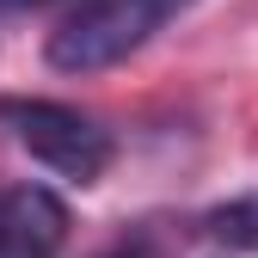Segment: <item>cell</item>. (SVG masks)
Returning a JSON list of instances; mask_svg holds the SVG:
<instances>
[{"instance_id": "cell-5", "label": "cell", "mask_w": 258, "mask_h": 258, "mask_svg": "<svg viewBox=\"0 0 258 258\" xmlns=\"http://www.w3.org/2000/svg\"><path fill=\"white\" fill-rule=\"evenodd\" d=\"M209 234L215 240H234V246H258V203H228L209 215Z\"/></svg>"}, {"instance_id": "cell-2", "label": "cell", "mask_w": 258, "mask_h": 258, "mask_svg": "<svg viewBox=\"0 0 258 258\" xmlns=\"http://www.w3.org/2000/svg\"><path fill=\"white\" fill-rule=\"evenodd\" d=\"M0 129H7L31 160H43L49 172L74 178V184L105 178L111 154H117L111 129H99L86 111L55 105V99H0Z\"/></svg>"}, {"instance_id": "cell-4", "label": "cell", "mask_w": 258, "mask_h": 258, "mask_svg": "<svg viewBox=\"0 0 258 258\" xmlns=\"http://www.w3.org/2000/svg\"><path fill=\"white\" fill-rule=\"evenodd\" d=\"M166 252H172V234L160 228V221H136V228L111 234L92 258H166Z\"/></svg>"}, {"instance_id": "cell-6", "label": "cell", "mask_w": 258, "mask_h": 258, "mask_svg": "<svg viewBox=\"0 0 258 258\" xmlns=\"http://www.w3.org/2000/svg\"><path fill=\"white\" fill-rule=\"evenodd\" d=\"M7 7H49V0H7ZM74 7H86V0H74Z\"/></svg>"}, {"instance_id": "cell-3", "label": "cell", "mask_w": 258, "mask_h": 258, "mask_svg": "<svg viewBox=\"0 0 258 258\" xmlns=\"http://www.w3.org/2000/svg\"><path fill=\"white\" fill-rule=\"evenodd\" d=\"M68 240V209L49 190L19 184L0 197V258H55Z\"/></svg>"}, {"instance_id": "cell-1", "label": "cell", "mask_w": 258, "mask_h": 258, "mask_svg": "<svg viewBox=\"0 0 258 258\" xmlns=\"http://www.w3.org/2000/svg\"><path fill=\"white\" fill-rule=\"evenodd\" d=\"M197 0H86V7H68V19L49 31V68L99 74L111 61L136 55L154 31H166Z\"/></svg>"}]
</instances>
